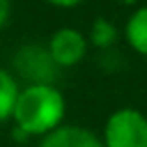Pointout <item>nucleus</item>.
Instances as JSON below:
<instances>
[{"label": "nucleus", "mask_w": 147, "mask_h": 147, "mask_svg": "<svg viewBox=\"0 0 147 147\" xmlns=\"http://www.w3.org/2000/svg\"><path fill=\"white\" fill-rule=\"evenodd\" d=\"M64 117V99L53 85H30L18 92L14 119L23 133L41 136L60 126Z\"/></svg>", "instance_id": "f257e3e1"}, {"label": "nucleus", "mask_w": 147, "mask_h": 147, "mask_svg": "<svg viewBox=\"0 0 147 147\" xmlns=\"http://www.w3.org/2000/svg\"><path fill=\"white\" fill-rule=\"evenodd\" d=\"M103 147H147V117L136 108L115 110L103 129Z\"/></svg>", "instance_id": "f03ea898"}, {"label": "nucleus", "mask_w": 147, "mask_h": 147, "mask_svg": "<svg viewBox=\"0 0 147 147\" xmlns=\"http://www.w3.org/2000/svg\"><path fill=\"white\" fill-rule=\"evenodd\" d=\"M14 69L30 80L32 85H53V80L57 78V64L51 57L48 48L30 44L23 46L16 57H14Z\"/></svg>", "instance_id": "7ed1b4c3"}, {"label": "nucleus", "mask_w": 147, "mask_h": 147, "mask_svg": "<svg viewBox=\"0 0 147 147\" xmlns=\"http://www.w3.org/2000/svg\"><path fill=\"white\" fill-rule=\"evenodd\" d=\"M85 51H87V41L74 28L57 30L51 37V41H48V53H51V57L55 60L57 67H74V64H78L85 57Z\"/></svg>", "instance_id": "20e7f679"}, {"label": "nucleus", "mask_w": 147, "mask_h": 147, "mask_svg": "<svg viewBox=\"0 0 147 147\" xmlns=\"http://www.w3.org/2000/svg\"><path fill=\"white\" fill-rule=\"evenodd\" d=\"M39 147H103V142L83 126H57L41 140Z\"/></svg>", "instance_id": "39448f33"}, {"label": "nucleus", "mask_w": 147, "mask_h": 147, "mask_svg": "<svg viewBox=\"0 0 147 147\" xmlns=\"http://www.w3.org/2000/svg\"><path fill=\"white\" fill-rule=\"evenodd\" d=\"M126 41L131 44V48L140 55H147V5L136 9L131 14V18L126 21Z\"/></svg>", "instance_id": "423d86ee"}, {"label": "nucleus", "mask_w": 147, "mask_h": 147, "mask_svg": "<svg viewBox=\"0 0 147 147\" xmlns=\"http://www.w3.org/2000/svg\"><path fill=\"white\" fill-rule=\"evenodd\" d=\"M16 99H18L16 80L11 78V74H7L5 69H0V122L7 119L9 115H14Z\"/></svg>", "instance_id": "0eeeda50"}, {"label": "nucleus", "mask_w": 147, "mask_h": 147, "mask_svg": "<svg viewBox=\"0 0 147 147\" xmlns=\"http://www.w3.org/2000/svg\"><path fill=\"white\" fill-rule=\"evenodd\" d=\"M92 41H94L96 46H110V44L115 41V28H113L108 21L99 18V21L92 25Z\"/></svg>", "instance_id": "6e6552de"}, {"label": "nucleus", "mask_w": 147, "mask_h": 147, "mask_svg": "<svg viewBox=\"0 0 147 147\" xmlns=\"http://www.w3.org/2000/svg\"><path fill=\"white\" fill-rule=\"evenodd\" d=\"M7 16H9V0H0V28L5 25Z\"/></svg>", "instance_id": "1a4fd4ad"}, {"label": "nucleus", "mask_w": 147, "mask_h": 147, "mask_svg": "<svg viewBox=\"0 0 147 147\" xmlns=\"http://www.w3.org/2000/svg\"><path fill=\"white\" fill-rule=\"evenodd\" d=\"M46 2H51V5H55V7H76V5H80L83 0H46Z\"/></svg>", "instance_id": "9d476101"}, {"label": "nucleus", "mask_w": 147, "mask_h": 147, "mask_svg": "<svg viewBox=\"0 0 147 147\" xmlns=\"http://www.w3.org/2000/svg\"><path fill=\"white\" fill-rule=\"evenodd\" d=\"M124 2H136V0H124Z\"/></svg>", "instance_id": "9b49d317"}]
</instances>
